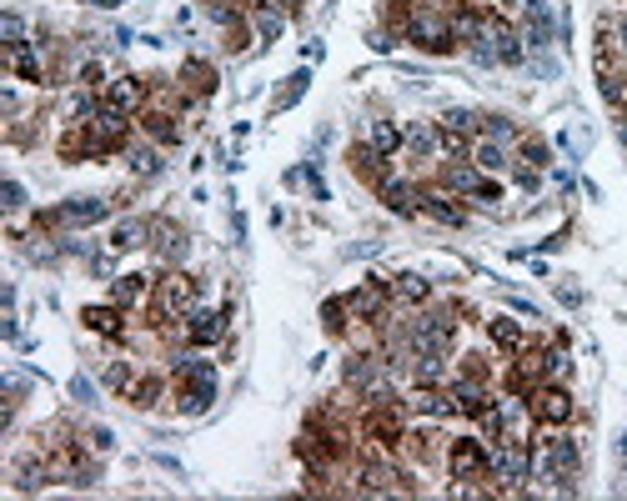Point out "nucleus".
I'll return each mask as SVG.
<instances>
[{
    "label": "nucleus",
    "instance_id": "nucleus-11",
    "mask_svg": "<svg viewBox=\"0 0 627 501\" xmlns=\"http://www.w3.org/2000/svg\"><path fill=\"white\" fill-rule=\"evenodd\" d=\"M347 161H352V171H357L367 186H377V191L392 181V176H387V156H382V151H372L367 141H362V146H352V156H347Z\"/></svg>",
    "mask_w": 627,
    "mask_h": 501
},
{
    "label": "nucleus",
    "instance_id": "nucleus-26",
    "mask_svg": "<svg viewBox=\"0 0 627 501\" xmlns=\"http://www.w3.org/2000/svg\"><path fill=\"white\" fill-rule=\"evenodd\" d=\"M482 121L487 116H477V111H442V131H452V136H482Z\"/></svg>",
    "mask_w": 627,
    "mask_h": 501
},
{
    "label": "nucleus",
    "instance_id": "nucleus-3",
    "mask_svg": "<svg viewBox=\"0 0 627 501\" xmlns=\"http://www.w3.org/2000/svg\"><path fill=\"white\" fill-rule=\"evenodd\" d=\"M111 211V201H96V196H76L66 206H51L36 216V231H71V226H91Z\"/></svg>",
    "mask_w": 627,
    "mask_h": 501
},
{
    "label": "nucleus",
    "instance_id": "nucleus-1",
    "mask_svg": "<svg viewBox=\"0 0 627 501\" xmlns=\"http://www.w3.org/2000/svg\"><path fill=\"white\" fill-rule=\"evenodd\" d=\"M397 31H402L412 46L432 51V56H447V51L457 46V36H452V26H447V11H437V6H407V16H402Z\"/></svg>",
    "mask_w": 627,
    "mask_h": 501
},
{
    "label": "nucleus",
    "instance_id": "nucleus-12",
    "mask_svg": "<svg viewBox=\"0 0 627 501\" xmlns=\"http://www.w3.org/2000/svg\"><path fill=\"white\" fill-rule=\"evenodd\" d=\"M151 241H156V256H161L166 266H176V261L186 256V231H181L176 221H151Z\"/></svg>",
    "mask_w": 627,
    "mask_h": 501
},
{
    "label": "nucleus",
    "instance_id": "nucleus-33",
    "mask_svg": "<svg viewBox=\"0 0 627 501\" xmlns=\"http://www.w3.org/2000/svg\"><path fill=\"white\" fill-rule=\"evenodd\" d=\"M542 356H547V381H562V376H567V366H572V361H567V351H562V346H552V351H542Z\"/></svg>",
    "mask_w": 627,
    "mask_h": 501
},
{
    "label": "nucleus",
    "instance_id": "nucleus-30",
    "mask_svg": "<svg viewBox=\"0 0 627 501\" xmlns=\"http://www.w3.org/2000/svg\"><path fill=\"white\" fill-rule=\"evenodd\" d=\"M472 166L497 171V166H502V141H492V136H487V141H477V146H472Z\"/></svg>",
    "mask_w": 627,
    "mask_h": 501
},
{
    "label": "nucleus",
    "instance_id": "nucleus-17",
    "mask_svg": "<svg viewBox=\"0 0 627 501\" xmlns=\"http://www.w3.org/2000/svg\"><path fill=\"white\" fill-rule=\"evenodd\" d=\"M181 91H186L191 101H206V96L216 91V71H211L206 61H186V66H181Z\"/></svg>",
    "mask_w": 627,
    "mask_h": 501
},
{
    "label": "nucleus",
    "instance_id": "nucleus-29",
    "mask_svg": "<svg viewBox=\"0 0 627 501\" xmlns=\"http://www.w3.org/2000/svg\"><path fill=\"white\" fill-rule=\"evenodd\" d=\"M0 41H6V51L26 46V21H21L16 11H6V16H0Z\"/></svg>",
    "mask_w": 627,
    "mask_h": 501
},
{
    "label": "nucleus",
    "instance_id": "nucleus-5",
    "mask_svg": "<svg viewBox=\"0 0 627 501\" xmlns=\"http://www.w3.org/2000/svg\"><path fill=\"white\" fill-rule=\"evenodd\" d=\"M387 301H392V281H367L347 296V311H352V321H382Z\"/></svg>",
    "mask_w": 627,
    "mask_h": 501
},
{
    "label": "nucleus",
    "instance_id": "nucleus-20",
    "mask_svg": "<svg viewBox=\"0 0 627 501\" xmlns=\"http://www.w3.org/2000/svg\"><path fill=\"white\" fill-rule=\"evenodd\" d=\"M382 201H387L397 216H417V211H422V191L407 186V181H387V186H382Z\"/></svg>",
    "mask_w": 627,
    "mask_h": 501
},
{
    "label": "nucleus",
    "instance_id": "nucleus-10",
    "mask_svg": "<svg viewBox=\"0 0 627 501\" xmlns=\"http://www.w3.org/2000/svg\"><path fill=\"white\" fill-rule=\"evenodd\" d=\"M221 331H226V311H191L186 326H181V341L211 346V341H221Z\"/></svg>",
    "mask_w": 627,
    "mask_h": 501
},
{
    "label": "nucleus",
    "instance_id": "nucleus-34",
    "mask_svg": "<svg viewBox=\"0 0 627 501\" xmlns=\"http://www.w3.org/2000/svg\"><path fill=\"white\" fill-rule=\"evenodd\" d=\"M101 76H106V66H101V61H86V66H81V86H86V91H96V86H106Z\"/></svg>",
    "mask_w": 627,
    "mask_h": 501
},
{
    "label": "nucleus",
    "instance_id": "nucleus-32",
    "mask_svg": "<svg viewBox=\"0 0 627 501\" xmlns=\"http://www.w3.org/2000/svg\"><path fill=\"white\" fill-rule=\"evenodd\" d=\"M602 41H612V51H617V56H627V16L602 21Z\"/></svg>",
    "mask_w": 627,
    "mask_h": 501
},
{
    "label": "nucleus",
    "instance_id": "nucleus-22",
    "mask_svg": "<svg viewBox=\"0 0 627 501\" xmlns=\"http://www.w3.org/2000/svg\"><path fill=\"white\" fill-rule=\"evenodd\" d=\"M402 151H412V156H432V151H442V131L437 126H407L402 131Z\"/></svg>",
    "mask_w": 627,
    "mask_h": 501
},
{
    "label": "nucleus",
    "instance_id": "nucleus-14",
    "mask_svg": "<svg viewBox=\"0 0 627 501\" xmlns=\"http://www.w3.org/2000/svg\"><path fill=\"white\" fill-rule=\"evenodd\" d=\"M81 321H86V331H96V336H126V311H121L116 301H111V306H86Z\"/></svg>",
    "mask_w": 627,
    "mask_h": 501
},
{
    "label": "nucleus",
    "instance_id": "nucleus-19",
    "mask_svg": "<svg viewBox=\"0 0 627 501\" xmlns=\"http://www.w3.org/2000/svg\"><path fill=\"white\" fill-rule=\"evenodd\" d=\"M146 241H151V221H141V216H126L111 231V251H141Z\"/></svg>",
    "mask_w": 627,
    "mask_h": 501
},
{
    "label": "nucleus",
    "instance_id": "nucleus-7",
    "mask_svg": "<svg viewBox=\"0 0 627 501\" xmlns=\"http://www.w3.org/2000/svg\"><path fill=\"white\" fill-rule=\"evenodd\" d=\"M101 101H111L116 111H126V116H141L146 106H151V81H141V76H121V81H111L106 86V96Z\"/></svg>",
    "mask_w": 627,
    "mask_h": 501
},
{
    "label": "nucleus",
    "instance_id": "nucleus-36",
    "mask_svg": "<svg viewBox=\"0 0 627 501\" xmlns=\"http://www.w3.org/2000/svg\"><path fill=\"white\" fill-rule=\"evenodd\" d=\"M462 376H492V366H487V356H462Z\"/></svg>",
    "mask_w": 627,
    "mask_h": 501
},
{
    "label": "nucleus",
    "instance_id": "nucleus-27",
    "mask_svg": "<svg viewBox=\"0 0 627 501\" xmlns=\"http://www.w3.org/2000/svg\"><path fill=\"white\" fill-rule=\"evenodd\" d=\"M367 146H372V151H382V156H397V151H402V131H397L392 121H372Z\"/></svg>",
    "mask_w": 627,
    "mask_h": 501
},
{
    "label": "nucleus",
    "instance_id": "nucleus-24",
    "mask_svg": "<svg viewBox=\"0 0 627 501\" xmlns=\"http://www.w3.org/2000/svg\"><path fill=\"white\" fill-rule=\"evenodd\" d=\"M392 296H397V301H407V306H427V301H432V286H427L422 276H412V271H407V276H397V281H392Z\"/></svg>",
    "mask_w": 627,
    "mask_h": 501
},
{
    "label": "nucleus",
    "instance_id": "nucleus-9",
    "mask_svg": "<svg viewBox=\"0 0 627 501\" xmlns=\"http://www.w3.org/2000/svg\"><path fill=\"white\" fill-rule=\"evenodd\" d=\"M11 71H16L21 81H31V86L51 81V61H46L41 41H26V46H16V51H11Z\"/></svg>",
    "mask_w": 627,
    "mask_h": 501
},
{
    "label": "nucleus",
    "instance_id": "nucleus-31",
    "mask_svg": "<svg viewBox=\"0 0 627 501\" xmlns=\"http://www.w3.org/2000/svg\"><path fill=\"white\" fill-rule=\"evenodd\" d=\"M522 161H527L532 171H542V166H547V141H542V136H522Z\"/></svg>",
    "mask_w": 627,
    "mask_h": 501
},
{
    "label": "nucleus",
    "instance_id": "nucleus-28",
    "mask_svg": "<svg viewBox=\"0 0 627 501\" xmlns=\"http://www.w3.org/2000/svg\"><path fill=\"white\" fill-rule=\"evenodd\" d=\"M322 326H327L332 336H347V331H352V311H347V296H342V301H327V306H322Z\"/></svg>",
    "mask_w": 627,
    "mask_h": 501
},
{
    "label": "nucleus",
    "instance_id": "nucleus-2",
    "mask_svg": "<svg viewBox=\"0 0 627 501\" xmlns=\"http://www.w3.org/2000/svg\"><path fill=\"white\" fill-rule=\"evenodd\" d=\"M447 471H452V481H482V476H492V446L482 436L447 441Z\"/></svg>",
    "mask_w": 627,
    "mask_h": 501
},
{
    "label": "nucleus",
    "instance_id": "nucleus-23",
    "mask_svg": "<svg viewBox=\"0 0 627 501\" xmlns=\"http://www.w3.org/2000/svg\"><path fill=\"white\" fill-rule=\"evenodd\" d=\"M56 151H61V161H91V156H96L86 126H66V136L56 141Z\"/></svg>",
    "mask_w": 627,
    "mask_h": 501
},
{
    "label": "nucleus",
    "instance_id": "nucleus-13",
    "mask_svg": "<svg viewBox=\"0 0 627 501\" xmlns=\"http://www.w3.org/2000/svg\"><path fill=\"white\" fill-rule=\"evenodd\" d=\"M156 296V286L146 281V276H116L111 281V301L121 306V311H136V306H146Z\"/></svg>",
    "mask_w": 627,
    "mask_h": 501
},
{
    "label": "nucleus",
    "instance_id": "nucleus-37",
    "mask_svg": "<svg viewBox=\"0 0 627 501\" xmlns=\"http://www.w3.org/2000/svg\"><path fill=\"white\" fill-rule=\"evenodd\" d=\"M126 156H131V166H136L141 176H151V171H156V151H126Z\"/></svg>",
    "mask_w": 627,
    "mask_h": 501
},
{
    "label": "nucleus",
    "instance_id": "nucleus-8",
    "mask_svg": "<svg viewBox=\"0 0 627 501\" xmlns=\"http://www.w3.org/2000/svg\"><path fill=\"white\" fill-rule=\"evenodd\" d=\"M407 411H412V416H427V421H442V416H452V411H457V401H452V391H447V386H412Z\"/></svg>",
    "mask_w": 627,
    "mask_h": 501
},
{
    "label": "nucleus",
    "instance_id": "nucleus-35",
    "mask_svg": "<svg viewBox=\"0 0 627 501\" xmlns=\"http://www.w3.org/2000/svg\"><path fill=\"white\" fill-rule=\"evenodd\" d=\"M131 381H136V376H131V366H126V361H121V366H106V386H116V391H126Z\"/></svg>",
    "mask_w": 627,
    "mask_h": 501
},
{
    "label": "nucleus",
    "instance_id": "nucleus-25",
    "mask_svg": "<svg viewBox=\"0 0 627 501\" xmlns=\"http://www.w3.org/2000/svg\"><path fill=\"white\" fill-rule=\"evenodd\" d=\"M161 396H166V381H161V376H136V381L126 386V401H131V406H156Z\"/></svg>",
    "mask_w": 627,
    "mask_h": 501
},
{
    "label": "nucleus",
    "instance_id": "nucleus-15",
    "mask_svg": "<svg viewBox=\"0 0 627 501\" xmlns=\"http://www.w3.org/2000/svg\"><path fill=\"white\" fill-rule=\"evenodd\" d=\"M136 121H141V131H146L151 141H161V146H171V141L181 136V131H176V111H166V106H146Z\"/></svg>",
    "mask_w": 627,
    "mask_h": 501
},
{
    "label": "nucleus",
    "instance_id": "nucleus-4",
    "mask_svg": "<svg viewBox=\"0 0 627 501\" xmlns=\"http://www.w3.org/2000/svg\"><path fill=\"white\" fill-rule=\"evenodd\" d=\"M527 411H532V421H537V426L557 431V426H567V421H572V391H567L562 381H542V386L527 396Z\"/></svg>",
    "mask_w": 627,
    "mask_h": 501
},
{
    "label": "nucleus",
    "instance_id": "nucleus-6",
    "mask_svg": "<svg viewBox=\"0 0 627 501\" xmlns=\"http://www.w3.org/2000/svg\"><path fill=\"white\" fill-rule=\"evenodd\" d=\"M447 391H452V401H457V416H482L497 396H492V386L482 381V376H457V381H447Z\"/></svg>",
    "mask_w": 627,
    "mask_h": 501
},
{
    "label": "nucleus",
    "instance_id": "nucleus-18",
    "mask_svg": "<svg viewBox=\"0 0 627 501\" xmlns=\"http://www.w3.org/2000/svg\"><path fill=\"white\" fill-rule=\"evenodd\" d=\"M422 216H432V221H442V226H462V221H467V211H462L447 191H422Z\"/></svg>",
    "mask_w": 627,
    "mask_h": 501
},
{
    "label": "nucleus",
    "instance_id": "nucleus-21",
    "mask_svg": "<svg viewBox=\"0 0 627 501\" xmlns=\"http://www.w3.org/2000/svg\"><path fill=\"white\" fill-rule=\"evenodd\" d=\"M487 336H492V346H502V351H522V346H527V331H522V321H512V316H492V321H487Z\"/></svg>",
    "mask_w": 627,
    "mask_h": 501
},
{
    "label": "nucleus",
    "instance_id": "nucleus-16",
    "mask_svg": "<svg viewBox=\"0 0 627 501\" xmlns=\"http://www.w3.org/2000/svg\"><path fill=\"white\" fill-rule=\"evenodd\" d=\"M402 451H407L412 461H437V456H442V436H437L432 426H407Z\"/></svg>",
    "mask_w": 627,
    "mask_h": 501
}]
</instances>
